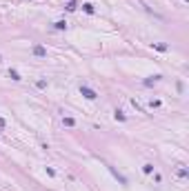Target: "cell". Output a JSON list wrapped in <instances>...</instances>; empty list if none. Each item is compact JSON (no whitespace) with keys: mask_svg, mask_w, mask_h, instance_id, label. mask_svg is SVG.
Segmentation results:
<instances>
[{"mask_svg":"<svg viewBox=\"0 0 189 191\" xmlns=\"http://www.w3.org/2000/svg\"><path fill=\"white\" fill-rule=\"evenodd\" d=\"M80 93H82L87 100H96V98H98V93L93 91L91 87H87V84H80Z\"/></svg>","mask_w":189,"mask_h":191,"instance_id":"6da1fadb","label":"cell"},{"mask_svg":"<svg viewBox=\"0 0 189 191\" xmlns=\"http://www.w3.org/2000/svg\"><path fill=\"white\" fill-rule=\"evenodd\" d=\"M31 53L36 56V58H47V49H45L42 45H33L31 47Z\"/></svg>","mask_w":189,"mask_h":191,"instance_id":"7a4b0ae2","label":"cell"},{"mask_svg":"<svg viewBox=\"0 0 189 191\" xmlns=\"http://www.w3.org/2000/svg\"><path fill=\"white\" fill-rule=\"evenodd\" d=\"M107 169L111 171V176H113V178H116V180H118V182H120V185H127V178H125V176H120V173H118V171H116V169H113V167H107Z\"/></svg>","mask_w":189,"mask_h":191,"instance_id":"3957f363","label":"cell"},{"mask_svg":"<svg viewBox=\"0 0 189 191\" xmlns=\"http://www.w3.org/2000/svg\"><path fill=\"white\" fill-rule=\"evenodd\" d=\"M160 78H163V76H151V78H147V80H145L143 84H145V87H151V84H156V82L160 80Z\"/></svg>","mask_w":189,"mask_h":191,"instance_id":"277c9868","label":"cell"},{"mask_svg":"<svg viewBox=\"0 0 189 191\" xmlns=\"http://www.w3.org/2000/svg\"><path fill=\"white\" fill-rule=\"evenodd\" d=\"M53 29H58V31H65V29H67V22H65V20H58V22H53Z\"/></svg>","mask_w":189,"mask_h":191,"instance_id":"5b68a950","label":"cell"},{"mask_svg":"<svg viewBox=\"0 0 189 191\" xmlns=\"http://www.w3.org/2000/svg\"><path fill=\"white\" fill-rule=\"evenodd\" d=\"M151 47H154V49H158V51H167V49H169V45H165V42H154Z\"/></svg>","mask_w":189,"mask_h":191,"instance_id":"8992f818","label":"cell"},{"mask_svg":"<svg viewBox=\"0 0 189 191\" xmlns=\"http://www.w3.org/2000/svg\"><path fill=\"white\" fill-rule=\"evenodd\" d=\"M62 125H65V127H76V120H73L71 116H67V118H62Z\"/></svg>","mask_w":189,"mask_h":191,"instance_id":"52a82bcc","label":"cell"},{"mask_svg":"<svg viewBox=\"0 0 189 191\" xmlns=\"http://www.w3.org/2000/svg\"><path fill=\"white\" fill-rule=\"evenodd\" d=\"M82 9H85L87 14H96V7H93L91 2H85V5H82Z\"/></svg>","mask_w":189,"mask_h":191,"instance_id":"ba28073f","label":"cell"},{"mask_svg":"<svg viewBox=\"0 0 189 191\" xmlns=\"http://www.w3.org/2000/svg\"><path fill=\"white\" fill-rule=\"evenodd\" d=\"M9 78H11V80H16V82H18V80H22V78H20V73H18L16 69H9Z\"/></svg>","mask_w":189,"mask_h":191,"instance_id":"9c48e42d","label":"cell"},{"mask_svg":"<svg viewBox=\"0 0 189 191\" xmlns=\"http://www.w3.org/2000/svg\"><path fill=\"white\" fill-rule=\"evenodd\" d=\"M113 116H116V120H127V116H125V111H122V109H116V113H113Z\"/></svg>","mask_w":189,"mask_h":191,"instance_id":"30bf717a","label":"cell"},{"mask_svg":"<svg viewBox=\"0 0 189 191\" xmlns=\"http://www.w3.org/2000/svg\"><path fill=\"white\" fill-rule=\"evenodd\" d=\"M143 171H145V173H154V165H151V162L143 165Z\"/></svg>","mask_w":189,"mask_h":191,"instance_id":"8fae6325","label":"cell"},{"mask_svg":"<svg viewBox=\"0 0 189 191\" xmlns=\"http://www.w3.org/2000/svg\"><path fill=\"white\" fill-rule=\"evenodd\" d=\"M65 9H67V11H73V9H76V0H69V2H67V7H65Z\"/></svg>","mask_w":189,"mask_h":191,"instance_id":"7c38bea8","label":"cell"},{"mask_svg":"<svg viewBox=\"0 0 189 191\" xmlns=\"http://www.w3.org/2000/svg\"><path fill=\"white\" fill-rule=\"evenodd\" d=\"M36 87H38V89H45V87H47V80H38Z\"/></svg>","mask_w":189,"mask_h":191,"instance_id":"4fadbf2b","label":"cell"},{"mask_svg":"<svg viewBox=\"0 0 189 191\" xmlns=\"http://www.w3.org/2000/svg\"><path fill=\"white\" fill-rule=\"evenodd\" d=\"M5 125H7V122H5V118L0 116V129H5Z\"/></svg>","mask_w":189,"mask_h":191,"instance_id":"5bb4252c","label":"cell"},{"mask_svg":"<svg viewBox=\"0 0 189 191\" xmlns=\"http://www.w3.org/2000/svg\"><path fill=\"white\" fill-rule=\"evenodd\" d=\"M0 62H2V56H0Z\"/></svg>","mask_w":189,"mask_h":191,"instance_id":"9a60e30c","label":"cell"}]
</instances>
